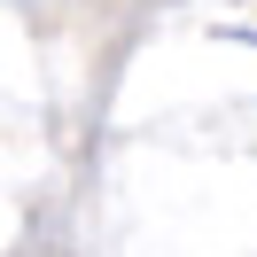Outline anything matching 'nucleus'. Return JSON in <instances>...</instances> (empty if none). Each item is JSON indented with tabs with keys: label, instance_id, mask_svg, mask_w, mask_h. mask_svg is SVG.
Masks as SVG:
<instances>
[]
</instances>
